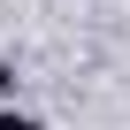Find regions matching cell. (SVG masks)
Listing matches in <instances>:
<instances>
[{
    "mask_svg": "<svg viewBox=\"0 0 130 130\" xmlns=\"http://www.w3.org/2000/svg\"><path fill=\"white\" fill-rule=\"evenodd\" d=\"M0 130H38L31 115H15V107H0Z\"/></svg>",
    "mask_w": 130,
    "mask_h": 130,
    "instance_id": "1",
    "label": "cell"
}]
</instances>
